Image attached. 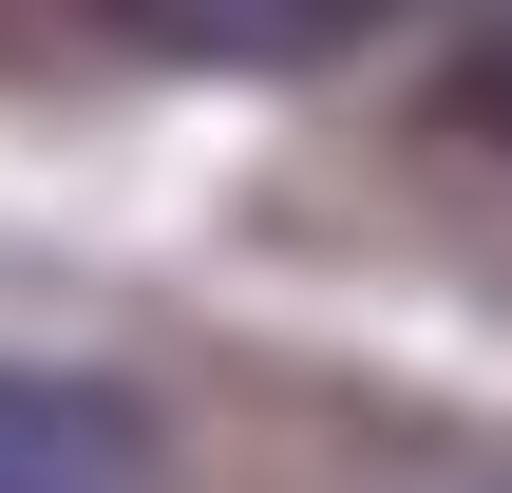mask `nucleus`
Returning <instances> with one entry per match:
<instances>
[{
	"mask_svg": "<svg viewBox=\"0 0 512 493\" xmlns=\"http://www.w3.org/2000/svg\"><path fill=\"white\" fill-rule=\"evenodd\" d=\"M0 493H171V437H152L133 380L0 361Z\"/></svg>",
	"mask_w": 512,
	"mask_h": 493,
	"instance_id": "1",
	"label": "nucleus"
},
{
	"mask_svg": "<svg viewBox=\"0 0 512 493\" xmlns=\"http://www.w3.org/2000/svg\"><path fill=\"white\" fill-rule=\"evenodd\" d=\"M114 38H152V57H228V76H266V57H342L361 19H399V0H95Z\"/></svg>",
	"mask_w": 512,
	"mask_h": 493,
	"instance_id": "2",
	"label": "nucleus"
}]
</instances>
